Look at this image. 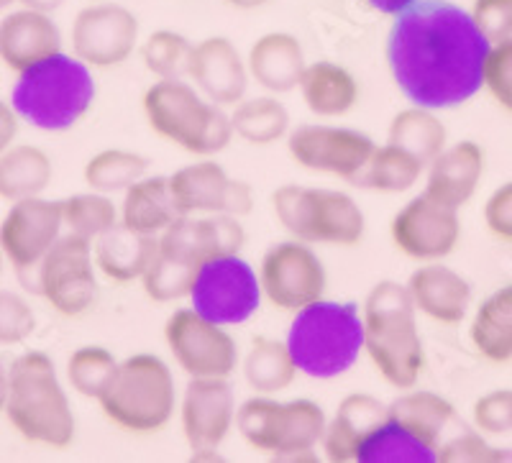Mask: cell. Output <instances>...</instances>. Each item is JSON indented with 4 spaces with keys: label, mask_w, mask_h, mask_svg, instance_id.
Listing matches in <instances>:
<instances>
[{
    "label": "cell",
    "mask_w": 512,
    "mask_h": 463,
    "mask_svg": "<svg viewBox=\"0 0 512 463\" xmlns=\"http://www.w3.org/2000/svg\"><path fill=\"white\" fill-rule=\"evenodd\" d=\"M3 261H6V254H3V249H0V274H3Z\"/></svg>",
    "instance_id": "cell-56"
},
{
    "label": "cell",
    "mask_w": 512,
    "mask_h": 463,
    "mask_svg": "<svg viewBox=\"0 0 512 463\" xmlns=\"http://www.w3.org/2000/svg\"><path fill=\"white\" fill-rule=\"evenodd\" d=\"M415 313L408 287L392 279L374 284L361 307L364 354L395 389H413L425 371V346Z\"/></svg>",
    "instance_id": "cell-2"
},
{
    "label": "cell",
    "mask_w": 512,
    "mask_h": 463,
    "mask_svg": "<svg viewBox=\"0 0 512 463\" xmlns=\"http://www.w3.org/2000/svg\"><path fill=\"white\" fill-rule=\"evenodd\" d=\"M180 215L169 190V177H141L123 195L121 223L144 236L159 238Z\"/></svg>",
    "instance_id": "cell-29"
},
{
    "label": "cell",
    "mask_w": 512,
    "mask_h": 463,
    "mask_svg": "<svg viewBox=\"0 0 512 463\" xmlns=\"http://www.w3.org/2000/svg\"><path fill=\"white\" fill-rule=\"evenodd\" d=\"M116 356L103 346H82L67 361V382L85 400H98L116 371Z\"/></svg>",
    "instance_id": "cell-41"
},
{
    "label": "cell",
    "mask_w": 512,
    "mask_h": 463,
    "mask_svg": "<svg viewBox=\"0 0 512 463\" xmlns=\"http://www.w3.org/2000/svg\"><path fill=\"white\" fill-rule=\"evenodd\" d=\"M244 244L246 231L241 226V218L226 213L180 215L159 236V249L185 256L195 264L213 259V256L241 254Z\"/></svg>",
    "instance_id": "cell-20"
},
{
    "label": "cell",
    "mask_w": 512,
    "mask_h": 463,
    "mask_svg": "<svg viewBox=\"0 0 512 463\" xmlns=\"http://www.w3.org/2000/svg\"><path fill=\"white\" fill-rule=\"evenodd\" d=\"M62 220L67 233L93 244L121 220V208L105 192H80L62 200Z\"/></svg>",
    "instance_id": "cell-39"
},
{
    "label": "cell",
    "mask_w": 512,
    "mask_h": 463,
    "mask_svg": "<svg viewBox=\"0 0 512 463\" xmlns=\"http://www.w3.org/2000/svg\"><path fill=\"white\" fill-rule=\"evenodd\" d=\"M231 177L216 159L203 157L169 174V190L182 215L223 213Z\"/></svg>",
    "instance_id": "cell-28"
},
{
    "label": "cell",
    "mask_w": 512,
    "mask_h": 463,
    "mask_svg": "<svg viewBox=\"0 0 512 463\" xmlns=\"http://www.w3.org/2000/svg\"><path fill=\"white\" fill-rule=\"evenodd\" d=\"M328 417L313 400H274L272 394H254L236 407V430L246 446L282 461L313 458L326 433Z\"/></svg>",
    "instance_id": "cell-8"
},
{
    "label": "cell",
    "mask_w": 512,
    "mask_h": 463,
    "mask_svg": "<svg viewBox=\"0 0 512 463\" xmlns=\"http://www.w3.org/2000/svg\"><path fill=\"white\" fill-rule=\"evenodd\" d=\"M484 223L497 241L512 244V182H505L489 195L484 205Z\"/></svg>",
    "instance_id": "cell-48"
},
{
    "label": "cell",
    "mask_w": 512,
    "mask_h": 463,
    "mask_svg": "<svg viewBox=\"0 0 512 463\" xmlns=\"http://www.w3.org/2000/svg\"><path fill=\"white\" fill-rule=\"evenodd\" d=\"M72 54L90 70H111L139 47V18L118 3L82 8L72 21Z\"/></svg>",
    "instance_id": "cell-17"
},
{
    "label": "cell",
    "mask_w": 512,
    "mask_h": 463,
    "mask_svg": "<svg viewBox=\"0 0 512 463\" xmlns=\"http://www.w3.org/2000/svg\"><path fill=\"white\" fill-rule=\"evenodd\" d=\"M18 121H21V118H18V113L13 110V105L0 98V154L16 141Z\"/></svg>",
    "instance_id": "cell-50"
},
{
    "label": "cell",
    "mask_w": 512,
    "mask_h": 463,
    "mask_svg": "<svg viewBox=\"0 0 512 463\" xmlns=\"http://www.w3.org/2000/svg\"><path fill=\"white\" fill-rule=\"evenodd\" d=\"M300 95L310 113L320 118H341L356 108L361 87L356 77L336 62H313L300 77Z\"/></svg>",
    "instance_id": "cell-27"
},
{
    "label": "cell",
    "mask_w": 512,
    "mask_h": 463,
    "mask_svg": "<svg viewBox=\"0 0 512 463\" xmlns=\"http://www.w3.org/2000/svg\"><path fill=\"white\" fill-rule=\"evenodd\" d=\"M6 417L26 443L67 451L75 443L77 423L57 366L44 351H26L8 369Z\"/></svg>",
    "instance_id": "cell-3"
},
{
    "label": "cell",
    "mask_w": 512,
    "mask_h": 463,
    "mask_svg": "<svg viewBox=\"0 0 512 463\" xmlns=\"http://www.w3.org/2000/svg\"><path fill=\"white\" fill-rule=\"evenodd\" d=\"M369 6L374 8V11L384 13V16H400L402 11H408L413 3H418V0H367Z\"/></svg>",
    "instance_id": "cell-51"
},
{
    "label": "cell",
    "mask_w": 512,
    "mask_h": 463,
    "mask_svg": "<svg viewBox=\"0 0 512 463\" xmlns=\"http://www.w3.org/2000/svg\"><path fill=\"white\" fill-rule=\"evenodd\" d=\"M231 126L233 134L244 139L246 144L269 146L290 134V113H287L285 103H280L274 95L244 98L233 105Z\"/></svg>",
    "instance_id": "cell-37"
},
{
    "label": "cell",
    "mask_w": 512,
    "mask_h": 463,
    "mask_svg": "<svg viewBox=\"0 0 512 463\" xmlns=\"http://www.w3.org/2000/svg\"><path fill=\"white\" fill-rule=\"evenodd\" d=\"M62 231V200L41 195L11 203L6 218L0 220V249L31 290L41 259L62 238Z\"/></svg>",
    "instance_id": "cell-14"
},
{
    "label": "cell",
    "mask_w": 512,
    "mask_h": 463,
    "mask_svg": "<svg viewBox=\"0 0 512 463\" xmlns=\"http://www.w3.org/2000/svg\"><path fill=\"white\" fill-rule=\"evenodd\" d=\"M285 341L300 374L310 379L341 377L364 354L359 305L323 297L297 310Z\"/></svg>",
    "instance_id": "cell-5"
},
{
    "label": "cell",
    "mask_w": 512,
    "mask_h": 463,
    "mask_svg": "<svg viewBox=\"0 0 512 463\" xmlns=\"http://www.w3.org/2000/svg\"><path fill=\"white\" fill-rule=\"evenodd\" d=\"M472 18L492 44L512 39V0H474Z\"/></svg>",
    "instance_id": "cell-47"
},
{
    "label": "cell",
    "mask_w": 512,
    "mask_h": 463,
    "mask_svg": "<svg viewBox=\"0 0 512 463\" xmlns=\"http://www.w3.org/2000/svg\"><path fill=\"white\" fill-rule=\"evenodd\" d=\"M425 169L428 167L415 154L400 146L384 144L374 149L356 185L379 195H402L418 185L420 177H425Z\"/></svg>",
    "instance_id": "cell-36"
},
{
    "label": "cell",
    "mask_w": 512,
    "mask_h": 463,
    "mask_svg": "<svg viewBox=\"0 0 512 463\" xmlns=\"http://www.w3.org/2000/svg\"><path fill=\"white\" fill-rule=\"evenodd\" d=\"M377 144L364 131L346 126H300L287 134V151L297 167L356 185Z\"/></svg>",
    "instance_id": "cell-15"
},
{
    "label": "cell",
    "mask_w": 512,
    "mask_h": 463,
    "mask_svg": "<svg viewBox=\"0 0 512 463\" xmlns=\"http://www.w3.org/2000/svg\"><path fill=\"white\" fill-rule=\"evenodd\" d=\"M297 366L292 361L287 341L269 336H256L244 359V379L254 394H280L290 389L297 379Z\"/></svg>",
    "instance_id": "cell-33"
},
{
    "label": "cell",
    "mask_w": 512,
    "mask_h": 463,
    "mask_svg": "<svg viewBox=\"0 0 512 463\" xmlns=\"http://www.w3.org/2000/svg\"><path fill=\"white\" fill-rule=\"evenodd\" d=\"M507 458H512L510 451L489 446L482 435L472 433V430L438 446V461H507Z\"/></svg>",
    "instance_id": "cell-46"
},
{
    "label": "cell",
    "mask_w": 512,
    "mask_h": 463,
    "mask_svg": "<svg viewBox=\"0 0 512 463\" xmlns=\"http://www.w3.org/2000/svg\"><path fill=\"white\" fill-rule=\"evenodd\" d=\"M34 292L62 318H82L98 302V267L93 244L80 236H62L41 259Z\"/></svg>",
    "instance_id": "cell-11"
},
{
    "label": "cell",
    "mask_w": 512,
    "mask_h": 463,
    "mask_svg": "<svg viewBox=\"0 0 512 463\" xmlns=\"http://www.w3.org/2000/svg\"><path fill=\"white\" fill-rule=\"evenodd\" d=\"M57 52H62V31L52 13L21 8L0 18V62L16 75Z\"/></svg>",
    "instance_id": "cell-21"
},
{
    "label": "cell",
    "mask_w": 512,
    "mask_h": 463,
    "mask_svg": "<svg viewBox=\"0 0 512 463\" xmlns=\"http://www.w3.org/2000/svg\"><path fill=\"white\" fill-rule=\"evenodd\" d=\"M472 420L479 433L505 435L512 430V389H495L474 402Z\"/></svg>",
    "instance_id": "cell-45"
},
{
    "label": "cell",
    "mask_w": 512,
    "mask_h": 463,
    "mask_svg": "<svg viewBox=\"0 0 512 463\" xmlns=\"http://www.w3.org/2000/svg\"><path fill=\"white\" fill-rule=\"evenodd\" d=\"M387 417L397 420L438 448L441 435L446 433L448 425L454 423L456 410L441 394L428 392V389H420V392L405 389V394H400L392 405H387Z\"/></svg>",
    "instance_id": "cell-35"
},
{
    "label": "cell",
    "mask_w": 512,
    "mask_h": 463,
    "mask_svg": "<svg viewBox=\"0 0 512 463\" xmlns=\"http://www.w3.org/2000/svg\"><path fill=\"white\" fill-rule=\"evenodd\" d=\"M405 287L413 297L415 310L433 323L459 325L472 305V284L441 261L415 269Z\"/></svg>",
    "instance_id": "cell-22"
},
{
    "label": "cell",
    "mask_w": 512,
    "mask_h": 463,
    "mask_svg": "<svg viewBox=\"0 0 512 463\" xmlns=\"http://www.w3.org/2000/svg\"><path fill=\"white\" fill-rule=\"evenodd\" d=\"M159 249L157 236H144L126 228L118 220L111 231L93 241V259L98 272L116 284L141 282L146 267L152 264Z\"/></svg>",
    "instance_id": "cell-26"
},
{
    "label": "cell",
    "mask_w": 512,
    "mask_h": 463,
    "mask_svg": "<svg viewBox=\"0 0 512 463\" xmlns=\"http://www.w3.org/2000/svg\"><path fill=\"white\" fill-rule=\"evenodd\" d=\"M13 3H18V0H0V13L8 11V8H11Z\"/></svg>",
    "instance_id": "cell-55"
},
{
    "label": "cell",
    "mask_w": 512,
    "mask_h": 463,
    "mask_svg": "<svg viewBox=\"0 0 512 463\" xmlns=\"http://www.w3.org/2000/svg\"><path fill=\"white\" fill-rule=\"evenodd\" d=\"M387 144L410 151V154H415L428 167L446 149V123L433 110L413 105L408 110H400L392 118L390 128H387Z\"/></svg>",
    "instance_id": "cell-34"
},
{
    "label": "cell",
    "mask_w": 512,
    "mask_h": 463,
    "mask_svg": "<svg viewBox=\"0 0 512 463\" xmlns=\"http://www.w3.org/2000/svg\"><path fill=\"white\" fill-rule=\"evenodd\" d=\"M6 400H8V371L3 369V364H0V412L6 410Z\"/></svg>",
    "instance_id": "cell-54"
},
{
    "label": "cell",
    "mask_w": 512,
    "mask_h": 463,
    "mask_svg": "<svg viewBox=\"0 0 512 463\" xmlns=\"http://www.w3.org/2000/svg\"><path fill=\"white\" fill-rule=\"evenodd\" d=\"M164 343L190 379H228L239 366V346L226 325L210 323L192 307L169 315Z\"/></svg>",
    "instance_id": "cell-12"
},
{
    "label": "cell",
    "mask_w": 512,
    "mask_h": 463,
    "mask_svg": "<svg viewBox=\"0 0 512 463\" xmlns=\"http://www.w3.org/2000/svg\"><path fill=\"white\" fill-rule=\"evenodd\" d=\"M146 172H149V159L139 151L103 149L88 159L82 177L90 190L113 195V192H126L134 182L146 177Z\"/></svg>",
    "instance_id": "cell-38"
},
{
    "label": "cell",
    "mask_w": 512,
    "mask_h": 463,
    "mask_svg": "<svg viewBox=\"0 0 512 463\" xmlns=\"http://www.w3.org/2000/svg\"><path fill=\"white\" fill-rule=\"evenodd\" d=\"M192 44L177 31L159 29L149 34L141 44V62L159 80H172V77L187 75V62H190Z\"/></svg>",
    "instance_id": "cell-42"
},
{
    "label": "cell",
    "mask_w": 512,
    "mask_h": 463,
    "mask_svg": "<svg viewBox=\"0 0 512 463\" xmlns=\"http://www.w3.org/2000/svg\"><path fill=\"white\" fill-rule=\"evenodd\" d=\"M384 420H387V405H382L374 394H346L336 407V415L326 423V433L320 440L323 456L336 463L354 461L364 438Z\"/></svg>",
    "instance_id": "cell-24"
},
{
    "label": "cell",
    "mask_w": 512,
    "mask_h": 463,
    "mask_svg": "<svg viewBox=\"0 0 512 463\" xmlns=\"http://www.w3.org/2000/svg\"><path fill=\"white\" fill-rule=\"evenodd\" d=\"M226 3L233 8H241V11H254V8L267 6L269 0H226Z\"/></svg>",
    "instance_id": "cell-53"
},
{
    "label": "cell",
    "mask_w": 512,
    "mask_h": 463,
    "mask_svg": "<svg viewBox=\"0 0 512 463\" xmlns=\"http://www.w3.org/2000/svg\"><path fill=\"white\" fill-rule=\"evenodd\" d=\"M262 284L241 254L200 261L190 287V307L210 323L244 325L262 305Z\"/></svg>",
    "instance_id": "cell-10"
},
{
    "label": "cell",
    "mask_w": 512,
    "mask_h": 463,
    "mask_svg": "<svg viewBox=\"0 0 512 463\" xmlns=\"http://www.w3.org/2000/svg\"><path fill=\"white\" fill-rule=\"evenodd\" d=\"M24 8H34V11H44V13H52L62 6L64 0H18Z\"/></svg>",
    "instance_id": "cell-52"
},
{
    "label": "cell",
    "mask_w": 512,
    "mask_h": 463,
    "mask_svg": "<svg viewBox=\"0 0 512 463\" xmlns=\"http://www.w3.org/2000/svg\"><path fill=\"white\" fill-rule=\"evenodd\" d=\"M36 328L34 307L18 292L0 290V346L26 341Z\"/></svg>",
    "instance_id": "cell-43"
},
{
    "label": "cell",
    "mask_w": 512,
    "mask_h": 463,
    "mask_svg": "<svg viewBox=\"0 0 512 463\" xmlns=\"http://www.w3.org/2000/svg\"><path fill=\"white\" fill-rule=\"evenodd\" d=\"M249 77L267 93H290L300 85L305 67L303 44L287 31H269L251 44L246 57Z\"/></svg>",
    "instance_id": "cell-25"
},
{
    "label": "cell",
    "mask_w": 512,
    "mask_h": 463,
    "mask_svg": "<svg viewBox=\"0 0 512 463\" xmlns=\"http://www.w3.org/2000/svg\"><path fill=\"white\" fill-rule=\"evenodd\" d=\"M251 208H254V192H251V187L241 180H231L223 213L233 215V218H244V215L251 213Z\"/></svg>",
    "instance_id": "cell-49"
},
{
    "label": "cell",
    "mask_w": 512,
    "mask_h": 463,
    "mask_svg": "<svg viewBox=\"0 0 512 463\" xmlns=\"http://www.w3.org/2000/svg\"><path fill=\"white\" fill-rule=\"evenodd\" d=\"M359 463H433L438 461V448L415 435L413 430L387 417L382 425L364 438L356 451Z\"/></svg>",
    "instance_id": "cell-32"
},
{
    "label": "cell",
    "mask_w": 512,
    "mask_h": 463,
    "mask_svg": "<svg viewBox=\"0 0 512 463\" xmlns=\"http://www.w3.org/2000/svg\"><path fill=\"white\" fill-rule=\"evenodd\" d=\"M492 41L472 11L451 0H418L395 16L387 34V67L408 103L448 110L469 103L484 87Z\"/></svg>",
    "instance_id": "cell-1"
},
{
    "label": "cell",
    "mask_w": 512,
    "mask_h": 463,
    "mask_svg": "<svg viewBox=\"0 0 512 463\" xmlns=\"http://www.w3.org/2000/svg\"><path fill=\"white\" fill-rule=\"evenodd\" d=\"M198 267L200 264L185 259V256L157 249L152 264L146 267L144 277H141V287H144L146 297L159 305L177 302L182 297H190L192 279H195Z\"/></svg>",
    "instance_id": "cell-40"
},
{
    "label": "cell",
    "mask_w": 512,
    "mask_h": 463,
    "mask_svg": "<svg viewBox=\"0 0 512 463\" xmlns=\"http://www.w3.org/2000/svg\"><path fill=\"white\" fill-rule=\"evenodd\" d=\"M98 405L108 423L134 435L167 428L177 410V384L167 361L154 354H134L118 361Z\"/></svg>",
    "instance_id": "cell-7"
},
{
    "label": "cell",
    "mask_w": 512,
    "mask_h": 463,
    "mask_svg": "<svg viewBox=\"0 0 512 463\" xmlns=\"http://www.w3.org/2000/svg\"><path fill=\"white\" fill-rule=\"evenodd\" d=\"M484 167V149L477 141L451 144L425 169V195L448 208H464L479 190Z\"/></svg>",
    "instance_id": "cell-23"
},
{
    "label": "cell",
    "mask_w": 512,
    "mask_h": 463,
    "mask_svg": "<svg viewBox=\"0 0 512 463\" xmlns=\"http://www.w3.org/2000/svg\"><path fill=\"white\" fill-rule=\"evenodd\" d=\"M274 218L297 241L323 246L361 244L367 218L354 197L341 190L282 185L272 192Z\"/></svg>",
    "instance_id": "cell-9"
},
{
    "label": "cell",
    "mask_w": 512,
    "mask_h": 463,
    "mask_svg": "<svg viewBox=\"0 0 512 463\" xmlns=\"http://www.w3.org/2000/svg\"><path fill=\"white\" fill-rule=\"evenodd\" d=\"M182 435L195 458H218L236 425V397L228 379H190L180 402Z\"/></svg>",
    "instance_id": "cell-18"
},
{
    "label": "cell",
    "mask_w": 512,
    "mask_h": 463,
    "mask_svg": "<svg viewBox=\"0 0 512 463\" xmlns=\"http://www.w3.org/2000/svg\"><path fill=\"white\" fill-rule=\"evenodd\" d=\"M484 87L500 108L512 116V39L492 44L484 62Z\"/></svg>",
    "instance_id": "cell-44"
},
{
    "label": "cell",
    "mask_w": 512,
    "mask_h": 463,
    "mask_svg": "<svg viewBox=\"0 0 512 463\" xmlns=\"http://www.w3.org/2000/svg\"><path fill=\"white\" fill-rule=\"evenodd\" d=\"M144 118L159 139L180 146L195 157L221 154L231 139V113L223 105L210 103L198 87L187 85L180 77L157 80L146 87L141 98Z\"/></svg>",
    "instance_id": "cell-6"
},
{
    "label": "cell",
    "mask_w": 512,
    "mask_h": 463,
    "mask_svg": "<svg viewBox=\"0 0 512 463\" xmlns=\"http://www.w3.org/2000/svg\"><path fill=\"white\" fill-rule=\"evenodd\" d=\"M95 77L75 54L57 52L18 72L11 105L21 121L39 131L62 134L75 128L95 103Z\"/></svg>",
    "instance_id": "cell-4"
},
{
    "label": "cell",
    "mask_w": 512,
    "mask_h": 463,
    "mask_svg": "<svg viewBox=\"0 0 512 463\" xmlns=\"http://www.w3.org/2000/svg\"><path fill=\"white\" fill-rule=\"evenodd\" d=\"M187 77L210 103L223 105V108L241 103L249 87L246 59L226 36H208L192 44Z\"/></svg>",
    "instance_id": "cell-19"
},
{
    "label": "cell",
    "mask_w": 512,
    "mask_h": 463,
    "mask_svg": "<svg viewBox=\"0 0 512 463\" xmlns=\"http://www.w3.org/2000/svg\"><path fill=\"white\" fill-rule=\"evenodd\" d=\"M390 238L395 249L410 261H443L454 254L461 241L459 210L448 208L423 192L397 210L390 223Z\"/></svg>",
    "instance_id": "cell-16"
},
{
    "label": "cell",
    "mask_w": 512,
    "mask_h": 463,
    "mask_svg": "<svg viewBox=\"0 0 512 463\" xmlns=\"http://www.w3.org/2000/svg\"><path fill=\"white\" fill-rule=\"evenodd\" d=\"M469 338L489 364L512 361V284L495 290L477 307Z\"/></svg>",
    "instance_id": "cell-31"
},
{
    "label": "cell",
    "mask_w": 512,
    "mask_h": 463,
    "mask_svg": "<svg viewBox=\"0 0 512 463\" xmlns=\"http://www.w3.org/2000/svg\"><path fill=\"white\" fill-rule=\"evenodd\" d=\"M54 177V164L39 146L13 144L0 154V200L18 203L26 197L44 195Z\"/></svg>",
    "instance_id": "cell-30"
},
{
    "label": "cell",
    "mask_w": 512,
    "mask_h": 463,
    "mask_svg": "<svg viewBox=\"0 0 512 463\" xmlns=\"http://www.w3.org/2000/svg\"><path fill=\"white\" fill-rule=\"evenodd\" d=\"M259 284L269 305L295 315L326 297L328 272L310 244L292 238L267 249L259 267Z\"/></svg>",
    "instance_id": "cell-13"
}]
</instances>
